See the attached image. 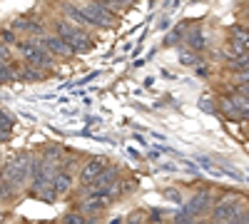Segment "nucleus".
I'll return each mask as SVG.
<instances>
[{
  "mask_svg": "<svg viewBox=\"0 0 249 224\" xmlns=\"http://www.w3.org/2000/svg\"><path fill=\"white\" fill-rule=\"evenodd\" d=\"M33 157H35V152H28V150H20V152L10 155L3 165H0V179L10 182L18 190L28 187L30 177H33Z\"/></svg>",
  "mask_w": 249,
  "mask_h": 224,
  "instance_id": "obj_1",
  "label": "nucleus"
},
{
  "mask_svg": "<svg viewBox=\"0 0 249 224\" xmlns=\"http://www.w3.org/2000/svg\"><path fill=\"white\" fill-rule=\"evenodd\" d=\"M53 33L55 35H60L65 43L75 50V52H90L92 48H95V40L90 37V33L85 30V28H77V25H72V23H68L65 17H55L53 20Z\"/></svg>",
  "mask_w": 249,
  "mask_h": 224,
  "instance_id": "obj_2",
  "label": "nucleus"
},
{
  "mask_svg": "<svg viewBox=\"0 0 249 224\" xmlns=\"http://www.w3.org/2000/svg\"><path fill=\"white\" fill-rule=\"evenodd\" d=\"M15 50H18V57L23 60V63L37 65V68H43V70H55L57 68V60L43 45H40L37 37H20Z\"/></svg>",
  "mask_w": 249,
  "mask_h": 224,
  "instance_id": "obj_3",
  "label": "nucleus"
},
{
  "mask_svg": "<svg viewBox=\"0 0 249 224\" xmlns=\"http://www.w3.org/2000/svg\"><path fill=\"white\" fill-rule=\"evenodd\" d=\"M217 197H219V194H217L214 187L202 185V187H197V190L190 194V199L182 205V209H187V212H190L192 217H197V219H210Z\"/></svg>",
  "mask_w": 249,
  "mask_h": 224,
  "instance_id": "obj_4",
  "label": "nucleus"
},
{
  "mask_svg": "<svg viewBox=\"0 0 249 224\" xmlns=\"http://www.w3.org/2000/svg\"><path fill=\"white\" fill-rule=\"evenodd\" d=\"M244 209V199L234 192H222L214 202V209L210 214V219H217V222H224V224H232Z\"/></svg>",
  "mask_w": 249,
  "mask_h": 224,
  "instance_id": "obj_5",
  "label": "nucleus"
},
{
  "mask_svg": "<svg viewBox=\"0 0 249 224\" xmlns=\"http://www.w3.org/2000/svg\"><path fill=\"white\" fill-rule=\"evenodd\" d=\"M115 205V199L107 194H88V197H80L77 199V212L85 214V217H100L105 209H110Z\"/></svg>",
  "mask_w": 249,
  "mask_h": 224,
  "instance_id": "obj_6",
  "label": "nucleus"
},
{
  "mask_svg": "<svg viewBox=\"0 0 249 224\" xmlns=\"http://www.w3.org/2000/svg\"><path fill=\"white\" fill-rule=\"evenodd\" d=\"M107 165H110L107 157H90V159H85V162L77 167V182H80V187L92 185V182H95L102 172H105Z\"/></svg>",
  "mask_w": 249,
  "mask_h": 224,
  "instance_id": "obj_7",
  "label": "nucleus"
},
{
  "mask_svg": "<svg viewBox=\"0 0 249 224\" xmlns=\"http://www.w3.org/2000/svg\"><path fill=\"white\" fill-rule=\"evenodd\" d=\"M37 40H40V45H43L55 60H70L75 55V50L60 35H55V33H45L43 37H37Z\"/></svg>",
  "mask_w": 249,
  "mask_h": 224,
  "instance_id": "obj_8",
  "label": "nucleus"
},
{
  "mask_svg": "<svg viewBox=\"0 0 249 224\" xmlns=\"http://www.w3.org/2000/svg\"><path fill=\"white\" fill-rule=\"evenodd\" d=\"M10 28H13L15 33H23L25 37H43V35L48 33L45 25L37 23L33 15H20V17H15L13 23H10Z\"/></svg>",
  "mask_w": 249,
  "mask_h": 224,
  "instance_id": "obj_9",
  "label": "nucleus"
},
{
  "mask_svg": "<svg viewBox=\"0 0 249 224\" xmlns=\"http://www.w3.org/2000/svg\"><path fill=\"white\" fill-rule=\"evenodd\" d=\"M50 75H53L50 70H43L37 65H30V63L18 60V80L20 83H43V80H48Z\"/></svg>",
  "mask_w": 249,
  "mask_h": 224,
  "instance_id": "obj_10",
  "label": "nucleus"
},
{
  "mask_svg": "<svg viewBox=\"0 0 249 224\" xmlns=\"http://www.w3.org/2000/svg\"><path fill=\"white\" fill-rule=\"evenodd\" d=\"M75 179H77V172L57 167V172H55V177H53L55 194H57V197H65V194H70V192H72V185H75Z\"/></svg>",
  "mask_w": 249,
  "mask_h": 224,
  "instance_id": "obj_11",
  "label": "nucleus"
},
{
  "mask_svg": "<svg viewBox=\"0 0 249 224\" xmlns=\"http://www.w3.org/2000/svg\"><path fill=\"white\" fill-rule=\"evenodd\" d=\"M184 43H187L190 50L202 52V50H207V35H204L202 28H190V33L184 35Z\"/></svg>",
  "mask_w": 249,
  "mask_h": 224,
  "instance_id": "obj_12",
  "label": "nucleus"
},
{
  "mask_svg": "<svg viewBox=\"0 0 249 224\" xmlns=\"http://www.w3.org/2000/svg\"><path fill=\"white\" fill-rule=\"evenodd\" d=\"M13 127H15V117L8 110H0V142H8L13 137Z\"/></svg>",
  "mask_w": 249,
  "mask_h": 224,
  "instance_id": "obj_13",
  "label": "nucleus"
},
{
  "mask_svg": "<svg viewBox=\"0 0 249 224\" xmlns=\"http://www.w3.org/2000/svg\"><path fill=\"white\" fill-rule=\"evenodd\" d=\"M230 37L237 40L239 45H244V50L249 52V28H247L244 23H234V25L230 28Z\"/></svg>",
  "mask_w": 249,
  "mask_h": 224,
  "instance_id": "obj_14",
  "label": "nucleus"
},
{
  "mask_svg": "<svg viewBox=\"0 0 249 224\" xmlns=\"http://www.w3.org/2000/svg\"><path fill=\"white\" fill-rule=\"evenodd\" d=\"M40 155H43V157H45V159L50 162V165H55V167H60V162H62V159H65V155H68V152H65V150H62L60 145H48V147H45L43 152H40Z\"/></svg>",
  "mask_w": 249,
  "mask_h": 224,
  "instance_id": "obj_15",
  "label": "nucleus"
},
{
  "mask_svg": "<svg viewBox=\"0 0 249 224\" xmlns=\"http://www.w3.org/2000/svg\"><path fill=\"white\" fill-rule=\"evenodd\" d=\"M15 199H18V187H13L5 179H0V205H13Z\"/></svg>",
  "mask_w": 249,
  "mask_h": 224,
  "instance_id": "obj_16",
  "label": "nucleus"
},
{
  "mask_svg": "<svg viewBox=\"0 0 249 224\" xmlns=\"http://www.w3.org/2000/svg\"><path fill=\"white\" fill-rule=\"evenodd\" d=\"M204 219H197V217H192L187 209H179V212H175L170 219H167V224H202Z\"/></svg>",
  "mask_w": 249,
  "mask_h": 224,
  "instance_id": "obj_17",
  "label": "nucleus"
},
{
  "mask_svg": "<svg viewBox=\"0 0 249 224\" xmlns=\"http://www.w3.org/2000/svg\"><path fill=\"white\" fill-rule=\"evenodd\" d=\"M184 30H190V23H179L167 37H164V45H179L182 40H184V35H187Z\"/></svg>",
  "mask_w": 249,
  "mask_h": 224,
  "instance_id": "obj_18",
  "label": "nucleus"
},
{
  "mask_svg": "<svg viewBox=\"0 0 249 224\" xmlns=\"http://www.w3.org/2000/svg\"><path fill=\"white\" fill-rule=\"evenodd\" d=\"M18 83V63L15 65H0V85Z\"/></svg>",
  "mask_w": 249,
  "mask_h": 224,
  "instance_id": "obj_19",
  "label": "nucleus"
},
{
  "mask_svg": "<svg viewBox=\"0 0 249 224\" xmlns=\"http://www.w3.org/2000/svg\"><path fill=\"white\" fill-rule=\"evenodd\" d=\"M230 97H232L234 107L242 112V122H247V120H249V97H244V95H237V92H230Z\"/></svg>",
  "mask_w": 249,
  "mask_h": 224,
  "instance_id": "obj_20",
  "label": "nucleus"
},
{
  "mask_svg": "<svg viewBox=\"0 0 249 224\" xmlns=\"http://www.w3.org/2000/svg\"><path fill=\"white\" fill-rule=\"evenodd\" d=\"M18 60H20V57L13 52V48H10V45L0 43V65H15Z\"/></svg>",
  "mask_w": 249,
  "mask_h": 224,
  "instance_id": "obj_21",
  "label": "nucleus"
},
{
  "mask_svg": "<svg viewBox=\"0 0 249 224\" xmlns=\"http://www.w3.org/2000/svg\"><path fill=\"white\" fill-rule=\"evenodd\" d=\"M18 33L13 30V28H0V43H5V45H10V48H15L18 45Z\"/></svg>",
  "mask_w": 249,
  "mask_h": 224,
  "instance_id": "obj_22",
  "label": "nucleus"
},
{
  "mask_svg": "<svg viewBox=\"0 0 249 224\" xmlns=\"http://www.w3.org/2000/svg\"><path fill=\"white\" fill-rule=\"evenodd\" d=\"M227 65V70L230 72H237V70H244V68H249V55H242V57H234V60H230V63H224Z\"/></svg>",
  "mask_w": 249,
  "mask_h": 224,
  "instance_id": "obj_23",
  "label": "nucleus"
},
{
  "mask_svg": "<svg viewBox=\"0 0 249 224\" xmlns=\"http://www.w3.org/2000/svg\"><path fill=\"white\" fill-rule=\"evenodd\" d=\"M179 63H182V65H190V68H197L199 57H197L195 50H182V52H179Z\"/></svg>",
  "mask_w": 249,
  "mask_h": 224,
  "instance_id": "obj_24",
  "label": "nucleus"
},
{
  "mask_svg": "<svg viewBox=\"0 0 249 224\" xmlns=\"http://www.w3.org/2000/svg\"><path fill=\"white\" fill-rule=\"evenodd\" d=\"M162 194L167 197V199H172V202H175L177 207H182L184 202H187V199H184V197L179 194V190H177V187H164V190H162Z\"/></svg>",
  "mask_w": 249,
  "mask_h": 224,
  "instance_id": "obj_25",
  "label": "nucleus"
},
{
  "mask_svg": "<svg viewBox=\"0 0 249 224\" xmlns=\"http://www.w3.org/2000/svg\"><path fill=\"white\" fill-rule=\"evenodd\" d=\"M230 77H232V85L249 83V68H244V70H237V72H230Z\"/></svg>",
  "mask_w": 249,
  "mask_h": 224,
  "instance_id": "obj_26",
  "label": "nucleus"
},
{
  "mask_svg": "<svg viewBox=\"0 0 249 224\" xmlns=\"http://www.w3.org/2000/svg\"><path fill=\"white\" fill-rule=\"evenodd\" d=\"M122 224H147V217H144L142 212H135V214H130L127 219H124Z\"/></svg>",
  "mask_w": 249,
  "mask_h": 224,
  "instance_id": "obj_27",
  "label": "nucleus"
},
{
  "mask_svg": "<svg viewBox=\"0 0 249 224\" xmlns=\"http://www.w3.org/2000/svg\"><path fill=\"white\" fill-rule=\"evenodd\" d=\"M199 107H202V110H210L212 115H217V112H219V107L212 103V100H207V97H202V100H199Z\"/></svg>",
  "mask_w": 249,
  "mask_h": 224,
  "instance_id": "obj_28",
  "label": "nucleus"
},
{
  "mask_svg": "<svg viewBox=\"0 0 249 224\" xmlns=\"http://www.w3.org/2000/svg\"><path fill=\"white\" fill-rule=\"evenodd\" d=\"M232 92H237V95H244V97H249V83H242V85H232Z\"/></svg>",
  "mask_w": 249,
  "mask_h": 224,
  "instance_id": "obj_29",
  "label": "nucleus"
},
{
  "mask_svg": "<svg viewBox=\"0 0 249 224\" xmlns=\"http://www.w3.org/2000/svg\"><path fill=\"white\" fill-rule=\"evenodd\" d=\"M197 75H199V77H207V75H210V70H207V65H197Z\"/></svg>",
  "mask_w": 249,
  "mask_h": 224,
  "instance_id": "obj_30",
  "label": "nucleus"
},
{
  "mask_svg": "<svg viewBox=\"0 0 249 224\" xmlns=\"http://www.w3.org/2000/svg\"><path fill=\"white\" fill-rule=\"evenodd\" d=\"M5 219V209H3V205H0V222Z\"/></svg>",
  "mask_w": 249,
  "mask_h": 224,
  "instance_id": "obj_31",
  "label": "nucleus"
},
{
  "mask_svg": "<svg viewBox=\"0 0 249 224\" xmlns=\"http://www.w3.org/2000/svg\"><path fill=\"white\" fill-rule=\"evenodd\" d=\"M242 3H244V8H249V0H242Z\"/></svg>",
  "mask_w": 249,
  "mask_h": 224,
  "instance_id": "obj_32",
  "label": "nucleus"
},
{
  "mask_svg": "<svg viewBox=\"0 0 249 224\" xmlns=\"http://www.w3.org/2000/svg\"><path fill=\"white\" fill-rule=\"evenodd\" d=\"M247 137H249V127H247Z\"/></svg>",
  "mask_w": 249,
  "mask_h": 224,
  "instance_id": "obj_33",
  "label": "nucleus"
},
{
  "mask_svg": "<svg viewBox=\"0 0 249 224\" xmlns=\"http://www.w3.org/2000/svg\"><path fill=\"white\" fill-rule=\"evenodd\" d=\"M244 25H247V23H244ZM247 28H249V25H247Z\"/></svg>",
  "mask_w": 249,
  "mask_h": 224,
  "instance_id": "obj_34",
  "label": "nucleus"
}]
</instances>
